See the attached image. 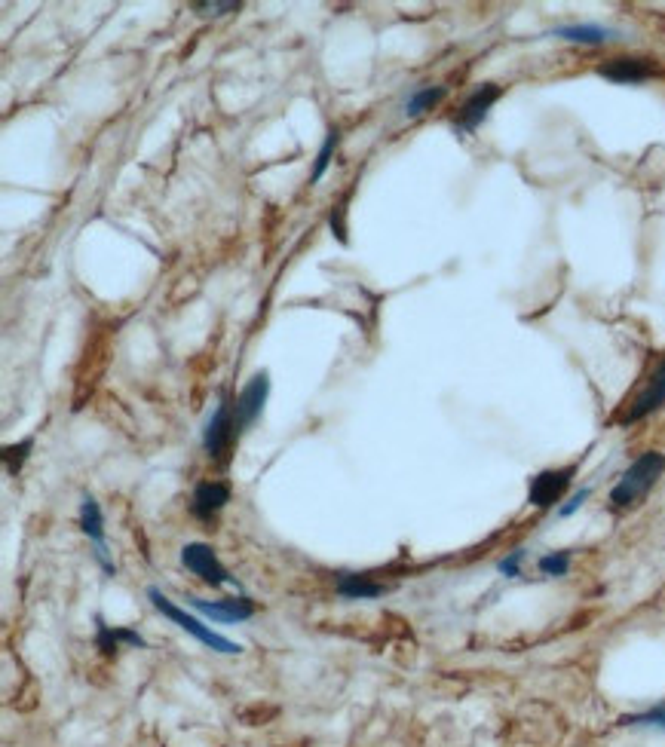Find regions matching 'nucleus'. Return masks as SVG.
I'll list each match as a JSON object with an SVG mask.
<instances>
[{"instance_id": "nucleus-2", "label": "nucleus", "mask_w": 665, "mask_h": 747, "mask_svg": "<svg viewBox=\"0 0 665 747\" xmlns=\"http://www.w3.org/2000/svg\"><path fill=\"white\" fill-rule=\"evenodd\" d=\"M148 601L154 604V610L157 613H163L169 622H175L181 631H187L190 637H197L203 646H209L212 653H221V656H240L243 653V646L236 643V640H230V637H224V634H218V631H212L209 625H203L197 616H190L187 610H181L175 601H169V597L160 591V588H148Z\"/></svg>"}, {"instance_id": "nucleus-23", "label": "nucleus", "mask_w": 665, "mask_h": 747, "mask_svg": "<svg viewBox=\"0 0 665 747\" xmlns=\"http://www.w3.org/2000/svg\"><path fill=\"white\" fill-rule=\"evenodd\" d=\"M589 496H592V487H580L570 500L558 509V518H570V515H577L586 503H589Z\"/></svg>"}, {"instance_id": "nucleus-22", "label": "nucleus", "mask_w": 665, "mask_h": 747, "mask_svg": "<svg viewBox=\"0 0 665 747\" xmlns=\"http://www.w3.org/2000/svg\"><path fill=\"white\" fill-rule=\"evenodd\" d=\"M525 558H528V552H525V549H515L512 555H506V558L497 564V570H500L506 579H518V576H521V564H525Z\"/></svg>"}, {"instance_id": "nucleus-7", "label": "nucleus", "mask_w": 665, "mask_h": 747, "mask_svg": "<svg viewBox=\"0 0 665 747\" xmlns=\"http://www.w3.org/2000/svg\"><path fill=\"white\" fill-rule=\"evenodd\" d=\"M80 530H83V536L92 542L95 561L102 564V570H105L108 576H114L117 567H114V561H111L108 539H105V512H102L99 500H95L92 493H86V496H83V503H80Z\"/></svg>"}, {"instance_id": "nucleus-13", "label": "nucleus", "mask_w": 665, "mask_h": 747, "mask_svg": "<svg viewBox=\"0 0 665 747\" xmlns=\"http://www.w3.org/2000/svg\"><path fill=\"white\" fill-rule=\"evenodd\" d=\"M95 646L102 650V656H117V650L120 646H132V650H148V640L141 637L138 631H132V628H114V625H108L102 616L95 619Z\"/></svg>"}, {"instance_id": "nucleus-12", "label": "nucleus", "mask_w": 665, "mask_h": 747, "mask_svg": "<svg viewBox=\"0 0 665 747\" xmlns=\"http://www.w3.org/2000/svg\"><path fill=\"white\" fill-rule=\"evenodd\" d=\"M230 503V484L224 481H200L190 496V512L200 521H212Z\"/></svg>"}, {"instance_id": "nucleus-20", "label": "nucleus", "mask_w": 665, "mask_h": 747, "mask_svg": "<svg viewBox=\"0 0 665 747\" xmlns=\"http://www.w3.org/2000/svg\"><path fill=\"white\" fill-rule=\"evenodd\" d=\"M570 558H574V552H567V549L549 552V555H543V558L537 561V570H540L543 576H549V579H561V576L570 573Z\"/></svg>"}, {"instance_id": "nucleus-1", "label": "nucleus", "mask_w": 665, "mask_h": 747, "mask_svg": "<svg viewBox=\"0 0 665 747\" xmlns=\"http://www.w3.org/2000/svg\"><path fill=\"white\" fill-rule=\"evenodd\" d=\"M665 472V454L662 451H644L629 463V469L620 475V481L610 490V506L613 509H635L647 493L659 484Z\"/></svg>"}, {"instance_id": "nucleus-18", "label": "nucleus", "mask_w": 665, "mask_h": 747, "mask_svg": "<svg viewBox=\"0 0 665 747\" xmlns=\"http://www.w3.org/2000/svg\"><path fill=\"white\" fill-rule=\"evenodd\" d=\"M335 147H338V126H331V129L325 132V141H322L319 154H316V163H313V175H310V181H313V184H316V181H322V175L328 172L331 157H335Z\"/></svg>"}, {"instance_id": "nucleus-9", "label": "nucleus", "mask_w": 665, "mask_h": 747, "mask_svg": "<svg viewBox=\"0 0 665 747\" xmlns=\"http://www.w3.org/2000/svg\"><path fill=\"white\" fill-rule=\"evenodd\" d=\"M267 395H270V374L261 371V374H255V377L243 386L240 398L233 402L236 429L246 432V429L261 417V411H264V405H267Z\"/></svg>"}, {"instance_id": "nucleus-15", "label": "nucleus", "mask_w": 665, "mask_h": 747, "mask_svg": "<svg viewBox=\"0 0 665 747\" xmlns=\"http://www.w3.org/2000/svg\"><path fill=\"white\" fill-rule=\"evenodd\" d=\"M335 591H338V597H344V601H374V597H380L387 588L374 579H368L365 573H338Z\"/></svg>"}, {"instance_id": "nucleus-16", "label": "nucleus", "mask_w": 665, "mask_h": 747, "mask_svg": "<svg viewBox=\"0 0 665 747\" xmlns=\"http://www.w3.org/2000/svg\"><path fill=\"white\" fill-rule=\"evenodd\" d=\"M448 95V86H420V89H414L408 98H405V117L408 120H414V117H423L426 111H433L442 98Z\"/></svg>"}, {"instance_id": "nucleus-6", "label": "nucleus", "mask_w": 665, "mask_h": 747, "mask_svg": "<svg viewBox=\"0 0 665 747\" xmlns=\"http://www.w3.org/2000/svg\"><path fill=\"white\" fill-rule=\"evenodd\" d=\"M500 95H503V86H497V83H482V86L475 89V92L466 98V102L460 105V111H457L451 129H454L457 135H472L475 129H479V126L488 120L491 108L500 102Z\"/></svg>"}, {"instance_id": "nucleus-24", "label": "nucleus", "mask_w": 665, "mask_h": 747, "mask_svg": "<svg viewBox=\"0 0 665 747\" xmlns=\"http://www.w3.org/2000/svg\"><path fill=\"white\" fill-rule=\"evenodd\" d=\"M331 230H335L338 242L347 245V209H344V203H341L335 212H331Z\"/></svg>"}, {"instance_id": "nucleus-4", "label": "nucleus", "mask_w": 665, "mask_h": 747, "mask_svg": "<svg viewBox=\"0 0 665 747\" xmlns=\"http://www.w3.org/2000/svg\"><path fill=\"white\" fill-rule=\"evenodd\" d=\"M236 438H240V429H236L233 405L227 402V398H221L215 414L209 417V423L203 429V447H206L209 460H215V463L227 460V454H230V447H233Z\"/></svg>"}, {"instance_id": "nucleus-14", "label": "nucleus", "mask_w": 665, "mask_h": 747, "mask_svg": "<svg viewBox=\"0 0 665 747\" xmlns=\"http://www.w3.org/2000/svg\"><path fill=\"white\" fill-rule=\"evenodd\" d=\"M552 37L567 40V43H583V46H601L607 40H616V31L598 22H574V25L552 28Z\"/></svg>"}, {"instance_id": "nucleus-5", "label": "nucleus", "mask_w": 665, "mask_h": 747, "mask_svg": "<svg viewBox=\"0 0 665 747\" xmlns=\"http://www.w3.org/2000/svg\"><path fill=\"white\" fill-rule=\"evenodd\" d=\"M659 408H665V359L653 368V374L647 377V383L638 389V395L626 405V411L616 417V423H620V426L641 423L650 414H656Z\"/></svg>"}, {"instance_id": "nucleus-21", "label": "nucleus", "mask_w": 665, "mask_h": 747, "mask_svg": "<svg viewBox=\"0 0 665 747\" xmlns=\"http://www.w3.org/2000/svg\"><path fill=\"white\" fill-rule=\"evenodd\" d=\"M243 4H240V0H224V4H221V0H197V4H194V10L200 13V16H212V19H218V16H227V13H236V10H240Z\"/></svg>"}, {"instance_id": "nucleus-19", "label": "nucleus", "mask_w": 665, "mask_h": 747, "mask_svg": "<svg viewBox=\"0 0 665 747\" xmlns=\"http://www.w3.org/2000/svg\"><path fill=\"white\" fill-rule=\"evenodd\" d=\"M34 451V438H25V441H19V444H7L4 447V466H7V475H19L22 472V466H25V460H28V454Z\"/></svg>"}, {"instance_id": "nucleus-8", "label": "nucleus", "mask_w": 665, "mask_h": 747, "mask_svg": "<svg viewBox=\"0 0 665 747\" xmlns=\"http://www.w3.org/2000/svg\"><path fill=\"white\" fill-rule=\"evenodd\" d=\"M577 475V466H564V469H543L531 478L528 487V503L534 509H552L555 503H561V496L567 493L570 481Z\"/></svg>"}, {"instance_id": "nucleus-10", "label": "nucleus", "mask_w": 665, "mask_h": 747, "mask_svg": "<svg viewBox=\"0 0 665 747\" xmlns=\"http://www.w3.org/2000/svg\"><path fill=\"white\" fill-rule=\"evenodd\" d=\"M190 610H197L200 616L221 622V625H233V622H243L255 616V604L249 601L246 594L240 597H227V601H203V597H187Z\"/></svg>"}, {"instance_id": "nucleus-3", "label": "nucleus", "mask_w": 665, "mask_h": 747, "mask_svg": "<svg viewBox=\"0 0 665 747\" xmlns=\"http://www.w3.org/2000/svg\"><path fill=\"white\" fill-rule=\"evenodd\" d=\"M181 564L190 573H194V576H200L206 585H212V588L230 585V588L240 591V579L230 576V570L218 561L215 549H212V545H206V542H187L184 549H181Z\"/></svg>"}, {"instance_id": "nucleus-17", "label": "nucleus", "mask_w": 665, "mask_h": 747, "mask_svg": "<svg viewBox=\"0 0 665 747\" xmlns=\"http://www.w3.org/2000/svg\"><path fill=\"white\" fill-rule=\"evenodd\" d=\"M620 726H635V729H662L665 732V702L641 711V714H626L620 717Z\"/></svg>"}, {"instance_id": "nucleus-11", "label": "nucleus", "mask_w": 665, "mask_h": 747, "mask_svg": "<svg viewBox=\"0 0 665 747\" xmlns=\"http://www.w3.org/2000/svg\"><path fill=\"white\" fill-rule=\"evenodd\" d=\"M598 74L610 83H626V86H638L647 83L659 74V68L650 59H635V56H623V59H610L598 68Z\"/></svg>"}]
</instances>
